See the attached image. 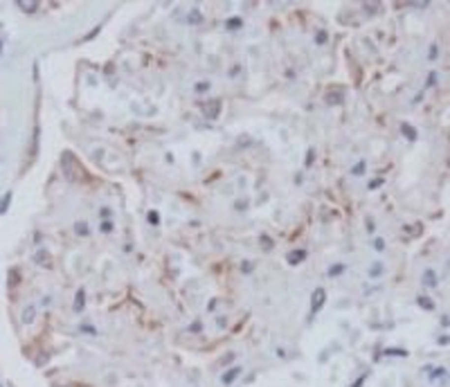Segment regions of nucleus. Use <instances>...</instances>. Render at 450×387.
<instances>
[{"label": "nucleus", "mask_w": 450, "mask_h": 387, "mask_svg": "<svg viewBox=\"0 0 450 387\" xmlns=\"http://www.w3.org/2000/svg\"><path fill=\"white\" fill-rule=\"evenodd\" d=\"M61 171H63L65 180L68 182H79V176L74 174V155L70 151H63V158H61Z\"/></svg>", "instance_id": "f257e3e1"}, {"label": "nucleus", "mask_w": 450, "mask_h": 387, "mask_svg": "<svg viewBox=\"0 0 450 387\" xmlns=\"http://www.w3.org/2000/svg\"><path fill=\"white\" fill-rule=\"evenodd\" d=\"M327 302V291L324 288H315V293L311 295V313H320Z\"/></svg>", "instance_id": "f03ea898"}, {"label": "nucleus", "mask_w": 450, "mask_h": 387, "mask_svg": "<svg viewBox=\"0 0 450 387\" xmlns=\"http://www.w3.org/2000/svg\"><path fill=\"white\" fill-rule=\"evenodd\" d=\"M203 113H205L210 119H216L218 115H221V99H212L207 101L205 106H203Z\"/></svg>", "instance_id": "7ed1b4c3"}, {"label": "nucleus", "mask_w": 450, "mask_h": 387, "mask_svg": "<svg viewBox=\"0 0 450 387\" xmlns=\"http://www.w3.org/2000/svg\"><path fill=\"white\" fill-rule=\"evenodd\" d=\"M241 371H243V367H239V365L232 367V369H228V371H225V374L221 376V383H223V385H232V383L237 381L239 376H241Z\"/></svg>", "instance_id": "20e7f679"}, {"label": "nucleus", "mask_w": 450, "mask_h": 387, "mask_svg": "<svg viewBox=\"0 0 450 387\" xmlns=\"http://www.w3.org/2000/svg\"><path fill=\"white\" fill-rule=\"evenodd\" d=\"M306 259V250H291L286 255V261H288V266H297V264H302V261Z\"/></svg>", "instance_id": "39448f33"}, {"label": "nucleus", "mask_w": 450, "mask_h": 387, "mask_svg": "<svg viewBox=\"0 0 450 387\" xmlns=\"http://www.w3.org/2000/svg\"><path fill=\"white\" fill-rule=\"evenodd\" d=\"M74 234H77V237H90V225H88V221H84V218H81V221H74Z\"/></svg>", "instance_id": "423d86ee"}, {"label": "nucleus", "mask_w": 450, "mask_h": 387, "mask_svg": "<svg viewBox=\"0 0 450 387\" xmlns=\"http://www.w3.org/2000/svg\"><path fill=\"white\" fill-rule=\"evenodd\" d=\"M84 306H86V291H84V288H79V291H77V295H74V311H77V313H81V311H84Z\"/></svg>", "instance_id": "0eeeda50"}, {"label": "nucleus", "mask_w": 450, "mask_h": 387, "mask_svg": "<svg viewBox=\"0 0 450 387\" xmlns=\"http://www.w3.org/2000/svg\"><path fill=\"white\" fill-rule=\"evenodd\" d=\"M187 23H189V25H201V23H203V14H201V9H196V7H191V9H189V14H187Z\"/></svg>", "instance_id": "6e6552de"}, {"label": "nucleus", "mask_w": 450, "mask_h": 387, "mask_svg": "<svg viewBox=\"0 0 450 387\" xmlns=\"http://www.w3.org/2000/svg\"><path fill=\"white\" fill-rule=\"evenodd\" d=\"M421 281H423V286H437V272H434V270H425L423 277H421Z\"/></svg>", "instance_id": "1a4fd4ad"}, {"label": "nucleus", "mask_w": 450, "mask_h": 387, "mask_svg": "<svg viewBox=\"0 0 450 387\" xmlns=\"http://www.w3.org/2000/svg\"><path fill=\"white\" fill-rule=\"evenodd\" d=\"M417 304H419L421 308H425V311H432V308H434V302L430 299L428 295H419V297H417Z\"/></svg>", "instance_id": "9d476101"}, {"label": "nucleus", "mask_w": 450, "mask_h": 387, "mask_svg": "<svg viewBox=\"0 0 450 387\" xmlns=\"http://www.w3.org/2000/svg\"><path fill=\"white\" fill-rule=\"evenodd\" d=\"M401 133L410 140V142H414V140H417V131H414V126H410V124H401Z\"/></svg>", "instance_id": "9b49d317"}, {"label": "nucleus", "mask_w": 450, "mask_h": 387, "mask_svg": "<svg viewBox=\"0 0 450 387\" xmlns=\"http://www.w3.org/2000/svg\"><path fill=\"white\" fill-rule=\"evenodd\" d=\"M344 270H347V266H344V264H335V266H331V268L327 270V275L329 277H340Z\"/></svg>", "instance_id": "f8f14e48"}, {"label": "nucleus", "mask_w": 450, "mask_h": 387, "mask_svg": "<svg viewBox=\"0 0 450 387\" xmlns=\"http://www.w3.org/2000/svg\"><path fill=\"white\" fill-rule=\"evenodd\" d=\"M34 318H36V311H34V306H27L25 311H23V322H25V324H32Z\"/></svg>", "instance_id": "ddd939ff"}, {"label": "nucleus", "mask_w": 450, "mask_h": 387, "mask_svg": "<svg viewBox=\"0 0 450 387\" xmlns=\"http://www.w3.org/2000/svg\"><path fill=\"white\" fill-rule=\"evenodd\" d=\"M34 261H36V264H41V266H45V264H50V255L45 252V250H41V252H36Z\"/></svg>", "instance_id": "4468645a"}, {"label": "nucleus", "mask_w": 450, "mask_h": 387, "mask_svg": "<svg viewBox=\"0 0 450 387\" xmlns=\"http://www.w3.org/2000/svg\"><path fill=\"white\" fill-rule=\"evenodd\" d=\"M225 27H228V30H239V27H243V21H241L239 16H234V18H230V21L225 23Z\"/></svg>", "instance_id": "2eb2a0df"}, {"label": "nucleus", "mask_w": 450, "mask_h": 387, "mask_svg": "<svg viewBox=\"0 0 450 387\" xmlns=\"http://www.w3.org/2000/svg\"><path fill=\"white\" fill-rule=\"evenodd\" d=\"M210 88H212V86H210V81H198L194 90H196L198 95H205V92H210Z\"/></svg>", "instance_id": "dca6fc26"}, {"label": "nucleus", "mask_w": 450, "mask_h": 387, "mask_svg": "<svg viewBox=\"0 0 450 387\" xmlns=\"http://www.w3.org/2000/svg\"><path fill=\"white\" fill-rule=\"evenodd\" d=\"M383 275V264L381 261H376V264L369 268V277H381Z\"/></svg>", "instance_id": "f3484780"}, {"label": "nucleus", "mask_w": 450, "mask_h": 387, "mask_svg": "<svg viewBox=\"0 0 450 387\" xmlns=\"http://www.w3.org/2000/svg\"><path fill=\"white\" fill-rule=\"evenodd\" d=\"M365 169H367V162H365V160H360L358 165L351 169V174H354V176H362V174H365Z\"/></svg>", "instance_id": "a211bd4d"}, {"label": "nucleus", "mask_w": 450, "mask_h": 387, "mask_svg": "<svg viewBox=\"0 0 450 387\" xmlns=\"http://www.w3.org/2000/svg\"><path fill=\"white\" fill-rule=\"evenodd\" d=\"M147 221L151 223V225H160V214L155 212V209H151V212L147 214Z\"/></svg>", "instance_id": "6ab92c4d"}, {"label": "nucleus", "mask_w": 450, "mask_h": 387, "mask_svg": "<svg viewBox=\"0 0 450 387\" xmlns=\"http://www.w3.org/2000/svg\"><path fill=\"white\" fill-rule=\"evenodd\" d=\"M421 230H423V225H421V223H414V225L405 228V232H410V234H414V237H419V234H421Z\"/></svg>", "instance_id": "aec40b11"}, {"label": "nucleus", "mask_w": 450, "mask_h": 387, "mask_svg": "<svg viewBox=\"0 0 450 387\" xmlns=\"http://www.w3.org/2000/svg\"><path fill=\"white\" fill-rule=\"evenodd\" d=\"M313 160H315V149H308L306 151V162H304V167H313Z\"/></svg>", "instance_id": "412c9836"}, {"label": "nucleus", "mask_w": 450, "mask_h": 387, "mask_svg": "<svg viewBox=\"0 0 450 387\" xmlns=\"http://www.w3.org/2000/svg\"><path fill=\"white\" fill-rule=\"evenodd\" d=\"M383 178H374V180H369L367 182V189H378V187H383Z\"/></svg>", "instance_id": "4be33fe9"}, {"label": "nucleus", "mask_w": 450, "mask_h": 387, "mask_svg": "<svg viewBox=\"0 0 450 387\" xmlns=\"http://www.w3.org/2000/svg\"><path fill=\"white\" fill-rule=\"evenodd\" d=\"M430 61H434V59H439V45H437V43H432V45H430Z\"/></svg>", "instance_id": "5701e85b"}, {"label": "nucleus", "mask_w": 450, "mask_h": 387, "mask_svg": "<svg viewBox=\"0 0 450 387\" xmlns=\"http://www.w3.org/2000/svg\"><path fill=\"white\" fill-rule=\"evenodd\" d=\"M327 32H324V30H320L318 34H315V43H318V45H324V43H327Z\"/></svg>", "instance_id": "b1692460"}, {"label": "nucleus", "mask_w": 450, "mask_h": 387, "mask_svg": "<svg viewBox=\"0 0 450 387\" xmlns=\"http://www.w3.org/2000/svg\"><path fill=\"white\" fill-rule=\"evenodd\" d=\"M21 9L23 11H36L38 9V2H30V5H27V2H21Z\"/></svg>", "instance_id": "393cba45"}, {"label": "nucleus", "mask_w": 450, "mask_h": 387, "mask_svg": "<svg viewBox=\"0 0 450 387\" xmlns=\"http://www.w3.org/2000/svg\"><path fill=\"white\" fill-rule=\"evenodd\" d=\"M327 104H342V95H327Z\"/></svg>", "instance_id": "a878e982"}, {"label": "nucleus", "mask_w": 450, "mask_h": 387, "mask_svg": "<svg viewBox=\"0 0 450 387\" xmlns=\"http://www.w3.org/2000/svg\"><path fill=\"white\" fill-rule=\"evenodd\" d=\"M79 331H84V333H90V335H95V333H97V331L92 329V324H81Z\"/></svg>", "instance_id": "bb28decb"}, {"label": "nucleus", "mask_w": 450, "mask_h": 387, "mask_svg": "<svg viewBox=\"0 0 450 387\" xmlns=\"http://www.w3.org/2000/svg\"><path fill=\"white\" fill-rule=\"evenodd\" d=\"M113 230V221H101V232H111Z\"/></svg>", "instance_id": "cd10ccee"}, {"label": "nucleus", "mask_w": 450, "mask_h": 387, "mask_svg": "<svg viewBox=\"0 0 450 387\" xmlns=\"http://www.w3.org/2000/svg\"><path fill=\"white\" fill-rule=\"evenodd\" d=\"M99 214H101V218H104V221H111V209H108V207H101Z\"/></svg>", "instance_id": "c85d7f7f"}, {"label": "nucleus", "mask_w": 450, "mask_h": 387, "mask_svg": "<svg viewBox=\"0 0 450 387\" xmlns=\"http://www.w3.org/2000/svg\"><path fill=\"white\" fill-rule=\"evenodd\" d=\"M437 74H439V72H430V77H428V84H425V88H430V86H434V84H437Z\"/></svg>", "instance_id": "c756f323"}, {"label": "nucleus", "mask_w": 450, "mask_h": 387, "mask_svg": "<svg viewBox=\"0 0 450 387\" xmlns=\"http://www.w3.org/2000/svg\"><path fill=\"white\" fill-rule=\"evenodd\" d=\"M261 245H264L266 250H272V241H270L268 237H266V234H264V237H261Z\"/></svg>", "instance_id": "7c9ffc66"}, {"label": "nucleus", "mask_w": 450, "mask_h": 387, "mask_svg": "<svg viewBox=\"0 0 450 387\" xmlns=\"http://www.w3.org/2000/svg\"><path fill=\"white\" fill-rule=\"evenodd\" d=\"M189 331H191V333H201V331H203V324H201V322H194V324L189 327Z\"/></svg>", "instance_id": "2f4dec72"}, {"label": "nucleus", "mask_w": 450, "mask_h": 387, "mask_svg": "<svg viewBox=\"0 0 450 387\" xmlns=\"http://www.w3.org/2000/svg\"><path fill=\"white\" fill-rule=\"evenodd\" d=\"M374 248H376L378 252H381V250H385V241H383V239H374Z\"/></svg>", "instance_id": "473e14b6"}, {"label": "nucleus", "mask_w": 450, "mask_h": 387, "mask_svg": "<svg viewBox=\"0 0 450 387\" xmlns=\"http://www.w3.org/2000/svg\"><path fill=\"white\" fill-rule=\"evenodd\" d=\"M385 354H390V356H408V351H403V349H390V351H385Z\"/></svg>", "instance_id": "72a5a7b5"}, {"label": "nucleus", "mask_w": 450, "mask_h": 387, "mask_svg": "<svg viewBox=\"0 0 450 387\" xmlns=\"http://www.w3.org/2000/svg\"><path fill=\"white\" fill-rule=\"evenodd\" d=\"M241 270L250 272V270H252V264H250V261H243V264H241Z\"/></svg>", "instance_id": "f704fd0d"}, {"label": "nucleus", "mask_w": 450, "mask_h": 387, "mask_svg": "<svg viewBox=\"0 0 450 387\" xmlns=\"http://www.w3.org/2000/svg\"><path fill=\"white\" fill-rule=\"evenodd\" d=\"M365 378H367V376H360L358 381H356V385H354V387H362V383H365Z\"/></svg>", "instance_id": "c9c22d12"}]
</instances>
